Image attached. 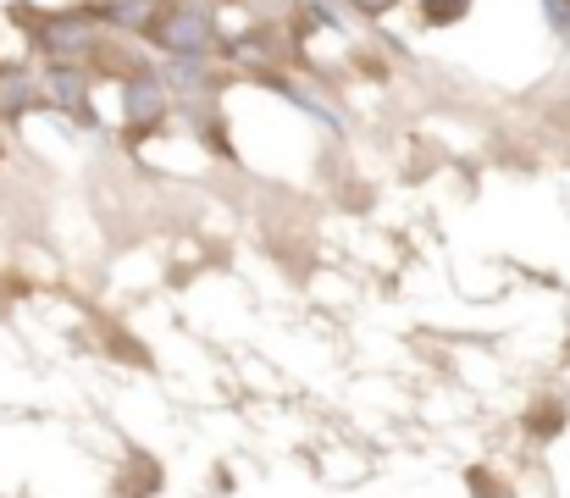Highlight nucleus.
<instances>
[{
  "mask_svg": "<svg viewBox=\"0 0 570 498\" xmlns=\"http://www.w3.org/2000/svg\"><path fill=\"white\" fill-rule=\"evenodd\" d=\"M139 33H145L150 45H161L167 56H184V61L216 50V22H210V11L194 6V0H161Z\"/></svg>",
  "mask_w": 570,
  "mask_h": 498,
  "instance_id": "1",
  "label": "nucleus"
},
{
  "mask_svg": "<svg viewBox=\"0 0 570 498\" xmlns=\"http://www.w3.org/2000/svg\"><path fill=\"white\" fill-rule=\"evenodd\" d=\"M33 28H39V50H45L56 67H67V61H83V56H95V50H100V39H95L89 17L56 11V17H33Z\"/></svg>",
  "mask_w": 570,
  "mask_h": 498,
  "instance_id": "2",
  "label": "nucleus"
},
{
  "mask_svg": "<svg viewBox=\"0 0 570 498\" xmlns=\"http://www.w3.org/2000/svg\"><path fill=\"white\" fill-rule=\"evenodd\" d=\"M122 117L134 128H156L167 117V84L156 72H145V67L128 72V84H122Z\"/></svg>",
  "mask_w": 570,
  "mask_h": 498,
  "instance_id": "3",
  "label": "nucleus"
},
{
  "mask_svg": "<svg viewBox=\"0 0 570 498\" xmlns=\"http://www.w3.org/2000/svg\"><path fill=\"white\" fill-rule=\"evenodd\" d=\"M39 100V84L28 67H0V123H17Z\"/></svg>",
  "mask_w": 570,
  "mask_h": 498,
  "instance_id": "4",
  "label": "nucleus"
},
{
  "mask_svg": "<svg viewBox=\"0 0 570 498\" xmlns=\"http://www.w3.org/2000/svg\"><path fill=\"white\" fill-rule=\"evenodd\" d=\"M156 6H161V0H106L100 11H106L111 22H122V28H134V33H139V28L150 22V11H156Z\"/></svg>",
  "mask_w": 570,
  "mask_h": 498,
  "instance_id": "5",
  "label": "nucleus"
},
{
  "mask_svg": "<svg viewBox=\"0 0 570 498\" xmlns=\"http://www.w3.org/2000/svg\"><path fill=\"white\" fill-rule=\"evenodd\" d=\"M471 11V0H421V22L426 28H449V22H460Z\"/></svg>",
  "mask_w": 570,
  "mask_h": 498,
  "instance_id": "6",
  "label": "nucleus"
},
{
  "mask_svg": "<svg viewBox=\"0 0 570 498\" xmlns=\"http://www.w3.org/2000/svg\"><path fill=\"white\" fill-rule=\"evenodd\" d=\"M350 6H355V11H366V17H382V11H393L399 0H350Z\"/></svg>",
  "mask_w": 570,
  "mask_h": 498,
  "instance_id": "7",
  "label": "nucleus"
}]
</instances>
